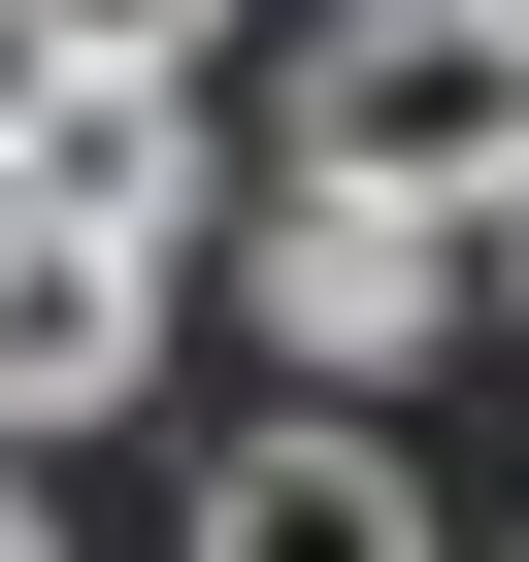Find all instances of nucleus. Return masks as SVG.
I'll use <instances>...</instances> for the list:
<instances>
[{"mask_svg": "<svg viewBox=\"0 0 529 562\" xmlns=\"http://www.w3.org/2000/svg\"><path fill=\"white\" fill-rule=\"evenodd\" d=\"M463 265H496V299H529V199H496V232H463Z\"/></svg>", "mask_w": 529, "mask_h": 562, "instance_id": "7", "label": "nucleus"}, {"mask_svg": "<svg viewBox=\"0 0 529 562\" xmlns=\"http://www.w3.org/2000/svg\"><path fill=\"white\" fill-rule=\"evenodd\" d=\"M133 364H166V232H34V199H0V463L100 430Z\"/></svg>", "mask_w": 529, "mask_h": 562, "instance_id": "3", "label": "nucleus"}, {"mask_svg": "<svg viewBox=\"0 0 529 562\" xmlns=\"http://www.w3.org/2000/svg\"><path fill=\"white\" fill-rule=\"evenodd\" d=\"M0 562H67V496H34V463H0Z\"/></svg>", "mask_w": 529, "mask_h": 562, "instance_id": "6", "label": "nucleus"}, {"mask_svg": "<svg viewBox=\"0 0 529 562\" xmlns=\"http://www.w3.org/2000/svg\"><path fill=\"white\" fill-rule=\"evenodd\" d=\"M199 34H232V0H0V67H67V100H166Z\"/></svg>", "mask_w": 529, "mask_h": 562, "instance_id": "5", "label": "nucleus"}, {"mask_svg": "<svg viewBox=\"0 0 529 562\" xmlns=\"http://www.w3.org/2000/svg\"><path fill=\"white\" fill-rule=\"evenodd\" d=\"M299 166H331V199L496 232V199H529V34H496V0H364V34L299 67Z\"/></svg>", "mask_w": 529, "mask_h": 562, "instance_id": "1", "label": "nucleus"}, {"mask_svg": "<svg viewBox=\"0 0 529 562\" xmlns=\"http://www.w3.org/2000/svg\"><path fill=\"white\" fill-rule=\"evenodd\" d=\"M199 562H430V496H397L364 397H264V430L199 463Z\"/></svg>", "mask_w": 529, "mask_h": 562, "instance_id": "4", "label": "nucleus"}, {"mask_svg": "<svg viewBox=\"0 0 529 562\" xmlns=\"http://www.w3.org/2000/svg\"><path fill=\"white\" fill-rule=\"evenodd\" d=\"M232 299H264V364H430L463 232H430V199H331V166H299V199L232 232Z\"/></svg>", "mask_w": 529, "mask_h": 562, "instance_id": "2", "label": "nucleus"}, {"mask_svg": "<svg viewBox=\"0 0 529 562\" xmlns=\"http://www.w3.org/2000/svg\"><path fill=\"white\" fill-rule=\"evenodd\" d=\"M496 34H529V0H496Z\"/></svg>", "mask_w": 529, "mask_h": 562, "instance_id": "8", "label": "nucleus"}]
</instances>
